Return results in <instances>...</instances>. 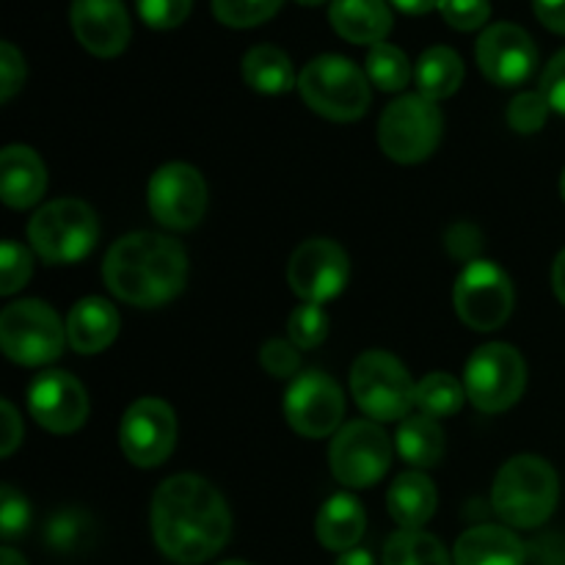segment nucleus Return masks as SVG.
<instances>
[{
  "label": "nucleus",
  "instance_id": "obj_1",
  "mask_svg": "<svg viewBox=\"0 0 565 565\" xmlns=\"http://www.w3.org/2000/svg\"><path fill=\"white\" fill-rule=\"evenodd\" d=\"M224 497L199 475H174L152 497V535L166 557L185 565L210 561L230 541Z\"/></svg>",
  "mask_w": 565,
  "mask_h": 565
},
{
  "label": "nucleus",
  "instance_id": "obj_2",
  "mask_svg": "<svg viewBox=\"0 0 565 565\" xmlns=\"http://www.w3.org/2000/svg\"><path fill=\"white\" fill-rule=\"evenodd\" d=\"M105 287L132 307H160L180 296L188 279L185 248L166 235L132 232L105 254Z\"/></svg>",
  "mask_w": 565,
  "mask_h": 565
},
{
  "label": "nucleus",
  "instance_id": "obj_3",
  "mask_svg": "<svg viewBox=\"0 0 565 565\" xmlns=\"http://www.w3.org/2000/svg\"><path fill=\"white\" fill-rule=\"evenodd\" d=\"M557 472L539 456H516L500 469L491 489L497 516L519 530L541 527L555 513Z\"/></svg>",
  "mask_w": 565,
  "mask_h": 565
},
{
  "label": "nucleus",
  "instance_id": "obj_4",
  "mask_svg": "<svg viewBox=\"0 0 565 565\" xmlns=\"http://www.w3.org/2000/svg\"><path fill=\"white\" fill-rule=\"evenodd\" d=\"M301 97L315 114L353 121L370 108V77L342 55H318L298 75Z\"/></svg>",
  "mask_w": 565,
  "mask_h": 565
},
{
  "label": "nucleus",
  "instance_id": "obj_5",
  "mask_svg": "<svg viewBox=\"0 0 565 565\" xmlns=\"http://www.w3.org/2000/svg\"><path fill=\"white\" fill-rule=\"evenodd\" d=\"M97 235V215L81 199H58L44 204L28 226L33 252L50 265L81 263L86 254H92Z\"/></svg>",
  "mask_w": 565,
  "mask_h": 565
},
{
  "label": "nucleus",
  "instance_id": "obj_6",
  "mask_svg": "<svg viewBox=\"0 0 565 565\" xmlns=\"http://www.w3.org/2000/svg\"><path fill=\"white\" fill-rule=\"evenodd\" d=\"M353 401L379 423H397L417 406V384L386 351H364L351 370Z\"/></svg>",
  "mask_w": 565,
  "mask_h": 565
},
{
  "label": "nucleus",
  "instance_id": "obj_7",
  "mask_svg": "<svg viewBox=\"0 0 565 565\" xmlns=\"http://www.w3.org/2000/svg\"><path fill=\"white\" fill-rule=\"evenodd\" d=\"M66 342V329L58 315L42 301H14L0 315V345L17 364H47L61 356Z\"/></svg>",
  "mask_w": 565,
  "mask_h": 565
},
{
  "label": "nucleus",
  "instance_id": "obj_8",
  "mask_svg": "<svg viewBox=\"0 0 565 565\" xmlns=\"http://www.w3.org/2000/svg\"><path fill=\"white\" fill-rule=\"evenodd\" d=\"M441 110L423 94H406L384 110L379 125V143L386 158L397 163H419L441 141Z\"/></svg>",
  "mask_w": 565,
  "mask_h": 565
},
{
  "label": "nucleus",
  "instance_id": "obj_9",
  "mask_svg": "<svg viewBox=\"0 0 565 565\" xmlns=\"http://www.w3.org/2000/svg\"><path fill=\"white\" fill-rule=\"evenodd\" d=\"M527 367L522 353L505 342H489L472 353L463 373L467 397L486 414H500L522 397Z\"/></svg>",
  "mask_w": 565,
  "mask_h": 565
},
{
  "label": "nucleus",
  "instance_id": "obj_10",
  "mask_svg": "<svg viewBox=\"0 0 565 565\" xmlns=\"http://www.w3.org/2000/svg\"><path fill=\"white\" fill-rule=\"evenodd\" d=\"M329 463L334 478L348 489H367L379 483L392 463V441L384 430L370 419L348 423L334 436L329 450Z\"/></svg>",
  "mask_w": 565,
  "mask_h": 565
},
{
  "label": "nucleus",
  "instance_id": "obj_11",
  "mask_svg": "<svg viewBox=\"0 0 565 565\" xmlns=\"http://www.w3.org/2000/svg\"><path fill=\"white\" fill-rule=\"evenodd\" d=\"M456 312L469 329L494 331L511 318L513 285L500 265L475 259L456 281Z\"/></svg>",
  "mask_w": 565,
  "mask_h": 565
},
{
  "label": "nucleus",
  "instance_id": "obj_12",
  "mask_svg": "<svg viewBox=\"0 0 565 565\" xmlns=\"http://www.w3.org/2000/svg\"><path fill=\"white\" fill-rule=\"evenodd\" d=\"M121 450L136 467H160L177 445V417L169 403L141 397L125 412L119 430Z\"/></svg>",
  "mask_w": 565,
  "mask_h": 565
},
{
  "label": "nucleus",
  "instance_id": "obj_13",
  "mask_svg": "<svg viewBox=\"0 0 565 565\" xmlns=\"http://www.w3.org/2000/svg\"><path fill=\"white\" fill-rule=\"evenodd\" d=\"M285 417L296 434L323 439L334 434L345 417V397L340 386L320 370L301 373L285 395Z\"/></svg>",
  "mask_w": 565,
  "mask_h": 565
},
{
  "label": "nucleus",
  "instance_id": "obj_14",
  "mask_svg": "<svg viewBox=\"0 0 565 565\" xmlns=\"http://www.w3.org/2000/svg\"><path fill=\"white\" fill-rule=\"evenodd\" d=\"M149 210L169 230H193L207 210V185L188 163H169L149 180Z\"/></svg>",
  "mask_w": 565,
  "mask_h": 565
},
{
  "label": "nucleus",
  "instance_id": "obj_15",
  "mask_svg": "<svg viewBox=\"0 0 565 565\" xmlns=\"http://www.w3.org/2000/svg\"><path fill=\"white\" fill-rule=\"evenodd\" d=\"M351 276L348 254L334 241L315 237L301 243L287 263V281L307 303H326L342 292Z\"/></svg>",
  "mask_w": 565,
  "mask_h": 565
},
{
  "label": "nucleus",
  "instance_id": "obj_16",
  "mask_svg": "<svg viewBox=\"0 0 565 565\" xmlns=\"http://www.w3.org/2000/svg\"><path fill=\"white\" fill-rule=\"evenodd\" d=\"M480 72L497 86H519L533 75L539 50L530 33L513 22H497L478 39Z\"/></svg>",
  "mask_w": 565,
  "mask_h": 565
},
{
  "label": "nucleus",
  "instance_id": "obj_17",
  "mask_svg": "<svg viewBox=\"0 0 565 565\" xmlns=\"http://www.w3.org/2000/svg\"><path fill=\"white\" fill-rule=\"evenodd\" d=\"M28 406L33 419L50 434H72L88 417V395L77 379L64 370L42 373L31 384Z\"/></svg>",
  "mask_w": 565,
  "mask_h": 565
},
{
  "label": "nucleus",
  "instance_id": "obj_18",
  "mask_svg": "<svg viewBox=\"0 0 565 565\" xmlns=\"http://www.w3.org/2000/svg\"><path fill=\"white\" fill-rule=\"evenodd\" d=\"M72 28L88 53L114 58L130 42V14L121 0H75Z\"/></svg>",
  "mask_w": 565,
  "mask_h": 565
},
{
  "label": "nucleus",
  "instance_id": "obj_19",
  "mask_svg": "<svg viewBox=\"0 0 565 565\" xmlns=\"http://www.w3.org/2000/svg\"><path fill=\"white\" fill-rule=\"evenodd\" d=\"M47 188V171L42 158L31 147H6L0 154V193L3 202L14 210H25L42 199Z\"/></svg>",
  "mask_w": 565,
  "mask_h": 565
},
{
  "label": "nucleus",
  "instance_id": "obj_20",
  "mask_svg": "<svg viewBox=\"0 0 565 565\" xmlns=\"http://www.w3.org/2000/svg\"><path fill=\"white\" fill-rule=\"evenodd\" d=\"M527 550L522 541L505 527L483 524L472 527L458 539L452 563L456 565H524Z\"/></svg>",
  "mask_w": 565,
  "mask_h": 565
},
{
  "label": "nucleus",
  "instance_id": "obj_21",
  "mask_svg": "<svg viewBox=\"0 0 565 565\" xmlns=\"http://www.w3.org/2000/svg\"><path fill=\"white\" fill-rule=\"evenodd\" d=\"M329 20L342 39L353 44H381L392 31L386 0H331Z\"/></svg>",
  "mask_w": 565,
  "mask_h": 565
},
{
  "label": "nucleus",
  "instance_id": "obj_22",
  "mask_svg": "<svg viewBox=\"0 0 565 565\" xmlns=\"http://www.w3.org/2000/svg\"><path fill=\"white\" fill-rule=\"evenodd\" d=\"M119 334V312L105 298H83L66 318V340L77 353H99Z\"/></svg>",
  "mask_w": 565,
  "mask_h": 565
},
{
  "label": "nucleus",
  "instance_id": "obj_23",
  "mask_svg": "<svg viewBox=\"0 0 565 565\" xmlns=\"http://www.w3.org/2000/svg\"><path fill=\"white\" fill-rule=\"evenodd\" d=\"M367 516L351 494H334L318 513V539L331 552H351L362 541Z\"/></svg>",
  "mask_w": 565,
  "mask_h": 565
},
{
  "label": "nucleus",
  "instance_id": "obj_24",
  "mask_svg": "<svg viewBox=\"0 0 565 565\" xmlns=\"http://www.w3.org/2000/svg\"><path fill=\"white\" fill-rule=\"evenodd\" d=\"M386 505L403 530H419L436 513V486L423 472H403L392 483Z\"/></svg>",
  "mask_w": 565,
  "mask_h": 565
},
{
  "label": "nucleus",
  "instance_id": "obj_25",
  "mask_svg": "<svg viewBox=\"0 0 565 565\" xmlns=\"http://www.w3.org/2000/svg\"><path fill=\"white\" fill-rule=\"evenodd\" d=\"M397 452L412 467H436L445 456V434H441L439 423L425 414H414V417L408 414L397 425Z\"/></svg>",
  "mask_w": 565,
  "mask_h": 565
},
{
  "label": "nucleus",
  "instance_id": "obj_26",
  "mask_svg": "<svg viewBox=\"0 0 565 565\" xmlns=\"http://www.w3.org/2000/svg\"><path fill=\"white\" fill-rule=\"evenodd\" d=\"M243 81L259 94H285L296 83L292 61L287 58L285 50L270 47V44H257L243 55Z\"/></svg>",
  "mask_w": 565,
  "mask_h": 565
},
{
  "label": "nucleus",
  "instance_id": "obj_27",
  "mask_svg": "<svg viewBox=\"0 0 565 565\" xmlns=\"http://www.w3.org/2000/svg\"><path fill=\"white\" fill-rule=\"evenodd\" d=\"M419 94L428 99H447L461 88L463 83V61L452 47H430L419 55L417 72Z\"/></svg>",
  "mask_w": 565,
  "mask_h": 565
},
{
  "label": "nucleus",
  "instance_id": "obj_28",
  "mask_svg": "<svg viewBox=\"0 0 565 565\" xmlns=\"http://www.w3.org/2000/svg\"><path fill=\"white\" fill-rule=\"evenodd\" d=\"M384 565H452V561L434 535L423 530H401L386 541Z\"/></svg>",
  "mask_w": 565,
  "mask_h": 565
},
{
  "label": "nucleus",
  "instance_id": "obj_29",
  "mask_svg": "<svg viewBox=\"0 0 565 565\" xmlns=\"http://www.w3.org/2000/svg\"><path fill=\"white\" fill-rule=\"evenodd\" d=\"M467 401V386L447 373H430L417 384V406L425 417H452Z\"/></svg>",
  "mask_w": 565,
  "mask_h": 565
},
{
  "label": "nucleus",
  "instance_id": "obj_30",
  "mask_svg": "<svg viewBox=\"0 0 565 565\" xmlns=\"http://www.w3.org/2000/svg\"><path fill=\"white\" fill-rule=\"evenodd\" d=\"M367 77L381 92H401L412 81V64L395 44H375L367 53Z\"/></svg>",
  "mask_w": 565,
  "mask_h": 565
},
{
  "label": "nucleus",
  "instance_id": "obj_31",
  "mask_svg": "<svg viewBox=\"0 0 565 565\" xmlns=\"http://www.w3.org/2000/svg\"><path fill=\"white\" fill-rule=\"evenodd\" d=\"M279 9L281 0H213L215 20L230 28H254Z\"/></svg>",
  "mask_w": 565,
  "mask_h": 565
},
{
  "label": "nucleus",
  "instance_id": "obj_32",
  "mask_svg": "<svg viewBox=\"0 0 565 565\" xmlns=\"http://www.w3.org/2000/svg\"><path fill=\"white\" fill-rule=\"evenodd\" d=\"M287 334H290L292 345L301 351L318 348L329 337V315L320 303H303V307L292 309L290 320H287Z\"/></svg>",
  "mask_w": 565,
  "mask_h": 565
},
{
  "label": "nucleus",
  "instance_id": "obj_33",
  "mask_svg": "<svg viewBox=\"0 0 565 565\" xmlns=\"http://www.w3.org/2000/svg\"><path fill=\"white\" fill-rule=\"evenodd\" d=\"M31 254L14 241H3L0 246V292L3 296H11L20 287H25V281L31 279Z\"/></svg>",
  "mask_w": 565,
  "mask_h": 565
},
{
  "label": "nucleus",
  "instance_id": "obj_34",
  "mask_svg": "<svg viewBox=\"0 0 565 565\" xmlns=\"http://www.w3.org/2000/svg\"><path fill=\"white\" fill-rule=\"evenodd\" d=\"M546 116H550V103L541 92H524L519 97H513L511 108H508V121L516 132H539L546 125Z\"/></svg>",
  "mask_w": 565,
  "mask_h": 565
},
{
  "label": "nucleus",
  "instance_id": "obj_35",
  "mask_svg": "<svg viewBox=\"0 0 565 565\" xmlns=\"http://www.w3.org/2000/svg\"><path fill=\"white\" fill-rule=\"evenodd\" d=\"M138 14L154 31H169L182 25L191 14L193 0H136Z\"/></svg>",
  "mask_w": 565,
  "mask_h": 565
},
{
  "label": "nucleus",
  "instance_id": "obj_36",
  "mask_svg": "<svg viewBox=\"0 0 565 565\" xmlns=\"http://www.w3.org/2000/svg\"><path fill=\"white\" fill-rule=\"evenodd\" d=\"M28 522H31V508L28 500L14 489V486L6 483L0 489V533L6 541L17 539V535L25 533Z\"/></svg>",
  "mask_w": 565,
  "mask_h": 565
},
{
  "label": "nucleus",
  "instance_id": "obj_37",
  "mask_svg": "<svg viewBox=\"0 0 565 565\" xmlns=\"http://www.w3.org/2000/svg\"><path fill=\"white\" fill-rule=\"evenodd\" d=\"M439 11L447 25L456 31H478L489 20L491 3L489 0H441Z\"/></svg>",
  "mask_w": 565,
  "mask_h": 565
},
{
  "label": "nucleus",
  "instance_id": "obj_38",
  "mask_svg": "<svg viewBox=\"0 0 565 565\" xmlns=\"http://www.w3.org/2000/svg\"><path fill=\"white\" fill-rule=\"evenodd\" d=\"M301 348L292 345L290 340H270L259 351V362L274 379H292L301 370Z\"/></svg>",
  "mask_w": 565,
  "mask_h": 565
},
{
  "label": "nucleus",
  "instance_id": "obj_39",
  "mask_svg": "<svg viewBox=\"0 0 565 565\" xmlns=\"http://www.w3.org/2000/svg\"><path fill=\"white\" fill-rule=\"evenodd\" d=\"M25 81V61L11 42L0 44V99L9 103Z\"/></svg>",
  "mask_w": 565,
  "mask_h": 565
},
{
  "label": "nucleus",
  "instance_id": "obj_40",
  "mask_svg": "<svg viewBox=\"0 0 565 565\" xmlns=\"http://www.w3.org/2000/svg\"><path fill=\"white\" fill-rule=\"evenodd\" d=\"M541 94H544L552 110L565 116V50H561L546 64L544 75H541Z\"/></svg>",
  "mask_w": 565,
  "mask_h": 565
},
{
  "label": "nucleus",
  "instance_id": "obj_41",
  "mask_svg": "<svg viewBox=\"0 0 565 565\" xmlns=\"http://www.w3.org/2000/svg\"><path fill=\"white\" fill-rule=\"evenodd\" d=\"M0 423H3V439H0V456H11L22 441V419L9 401L0 403Z\"/></svg>",
  "mask_w": 565,
  "mask_h": 565
},
{
  "label": "nucleus",
  "instance_id": "obj_42",
  "mask_svg": "<svg viewBox=\"0 0 565 565\" xmlns=\"http://www.w3.org/2000/svg\"><path fill=\"white\" fill-rule=\"evenodd\" d=\"M533 9L550 31L565 36V0H533Z\"/></svg>",
  "mask_w": 565,
  "mask_h": 565
},
{
  "label": "nucleus",
  "instance_id": "obj_43",
  "mask_svg": "<svg viewBox=\"0 0 565 565\" xmlns=\"http://www.w3.org/2000/svg\"><path fill=\"white\" fill-rule=\"evenodd\" d=\"M406 14H428L430 9H439L441 0H392Z\"/></svg>",
  "mask_w": 565,
  "mask_h": 565
},
{
  "label": "nucleus",
  "instance_id": "obj_44",
  "mask_svg": "<svg viewBox=\"0 0 565 565\" xmlns=\"http://www.w3.org/2000/svg\"><path fill=\"white\" fill-rule=\"evenodd\" d=\"M552 287H555V296L561 298L565 307V248L561 252V257L555 259V268H552Z\"/></svg>",
  "mask_w": 565,
  "mask_h": 565
},
{
  "label": "nucleus",
  "instance_id": "obj_45",
  "mask_svg": "<svg viewBox=\"0 0 565 565\" xmlns=\"http://www.w3.org/2000/svg\"><path fill=\"white\" fill-rule=\"evenodd\" d=\"M337 565H375V561L367 550H351V552H342V557L337 561Z\"/></svg>",
  "mask_w": 565,
  "mask_h": 565
},
{
  "label": "nucleus",
  "instance_id": "obj_46",
  "mask_svg": "<svg viewBox=\"0 0 565 565\" xmlns=\"http://www.w3.org/2000/svg\"><path fill=\"white\" fill-rule=\"evenodd\" d=\"M0 565H28L22 561V555H17L14 550H3L0 552Z\"/></svg>",
  "mask_w": 565,
  "mask_h": 565
},
{
  "label": "nucleus",
  "instance_id": "obj_47",
  "mask_svg": "<svg viewBox=\"0 0 565 565\" xmlns=\"http://www.w3.org/2000/svg\"><path fill=\"white\" fill-rule=\"evenodd\" d=\"M298 3H301V6H320V3H326V0H298Z\"/></svg>",
  "mask_w": 565,
  "mask_h": 565
},
{
  "label": "nucleus",
  "instance_id": "obj_48",
  "mask_svg": "<svg viewBox=\"0 0 565 565\" xmlns=\"http://www.w3.org/2000/svg\"><path fill=\"white\" fill-rule=\"evenodd\" d=\"M561 193H563V202H565V171H563V177H561Z\"/></svg>",
  "mask_w": 565,
  "mask_h": 565
},
{
  "label": "nucleus",
  "instance_id": "obj_49",
  "mask_svg": "<svg viewBox=\"0 0 565 565\" xmlns=\"http://www.w3.org/2000/svg\"><path fill=\"white\" fill-rule=\"evenodd\" d=\"M221 565H248V563H243V561H226V563H221Z\"/></svg>",
  "mask_w": 565,
  "mask_h": 565
}]
</instances>
